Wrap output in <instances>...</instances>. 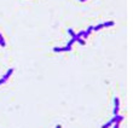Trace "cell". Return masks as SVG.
Instances as JSON below:
<instances>
[{
    "mask_svg": "<svg viewBox=\"0 0 133 128\" xmlns=\"http://www.w3.org/2000/svg\"><path fill=\"white\" fill-rule=\"evenodd\" d=\"M76 41L79 42L80 45H85V44H86V41H85V40H84V39H82V38H79V39H76Z\"/></svg>",
    "mask_w": 133,
    "mask_h": 128,
    "instance_id": "10",
    "label": "cell"
},
{
    "mask_svg": "<svg viewBox=\"0 0 133 128\" xmlns=\"http://www.w3.org/2000/svg\"><path fill=\"white\" fill-rule=\"evenodd\" d=\"M92 30H93V27H91V25H90V27L87 28V30H85V33H84V36H82V38H84V39H86V38H87V36H88V35L91 34V31H92Z\"/></svg>",
    "mask_w": 133,
    "mask_h": 128,
    "instance_id": "5",
    "label": "cell"
},
{
    "mask_svg": "<svg viewBox=\"0 0 133 128\" xmlns=\"http://www.w3.org/2000/svg\"><path fill=\"white\" fill-rule=\"evenodd\" d=\"M115 122H116V115H115V116H114V117H112V118H111V120H110V121H109V122H107L105 125H103V126H102V128H109V127H110V126L112 125V123H115Z\"/></svg>",
    "mask_w": 133,
    "mask_h": 128,
    "instance_id": "3",
    "label": "cell"
},
{
    "mask_svg": "<svg viewBox=\"0 0 133 128\" xmlns=\"http://www.w3.org/2000/svg\"><path fill=\"white\" fill-rule=\"evenodd\" d=\"M75 41H76V36H75V38H71V40L68 42V45H66V46H70V47H73V45H74V42H75Z\"/></svg>",
    "mask_w": 133,
    "mask_h": 128,
    "instance_id": "7",
    "label": "cell"
},
{
    "mask_svg": "<svg viewBox=\"0 0 133 128\" xmlns=\"http://www.w3.org/2000/svg\"><path fill=\"white\" fill-rule=\"evenodd\" d=\"M79 1H86V0H79Z\"/></svg>",
    "mask_w": 133,
    "mask_h": 128,
    "instance_id": "14",
    "label": "cell"
},
{
    "mask_svg": "<svg viewBox=\"0 0 133 128\" xmlns=\"http://www.w3.org/2000/svg\"><path fill=\"white\" fill-rule=\"evenodd\" d=\"M5 45H6V42H5V40H4L3 35L0 34V46H3V47H4V46H5Z\"/></svg>",
    "mask_w": 133,
    "mask_h": 128,
    "instance_id": "8",
    "label": "cell"
},
{
    "mask_svg": "<svg viewBox=\"0 0 133 128\" xmlns=\"http://www.w3.org/2000/svg\"><path fill=\"white\" fill-rule=\"evenodd\" d=\"M14 70H15V69H12V68H11V69H9V70H7V73L5 74V75H4L3 77H1V80H3L4 82H6L7 79H9V77H10L11 75H12V73H14Z\"/></svg>",
    "mask_w": 133,
    "mask_h": 128,
    "instance_id": "2",
    "label": "cell"
},
{
    "mask_svg": "<svg viewBox=\"0 0 133 128\" xmlns=\"http://www.w3.org/2000/svg\"><path fill=\"white\" fill-rule=\"evenodd\" d=\"M68 33H69V35L71 36V38H75V36H76V34L74 33L73 29H68Z\"/></svg>",
    "mask_w": 133,
    "mask_h": 128,
    "instance_id": "9",
    "label": "cell"
},
{
    "mask_svg": "<svg viewBox=\"0 0 133 128\" xmlns=\"http://www.w3.org/2000/svg\"><path fill=\"white\" fill-rule=\"evenodd\" d=\"M56 128H62V126H61V125H57V126H56Z\"/></svg>",
    "mask_w": 133,
    "mask_h": 128,
    "instance_id": "13",
    "label": "cell"
},
{
    "mask_svg": "<svg viewBox=\"0 0 133 128\" xmlns=\"http://www.w3.org/2000/svg\"><path fill=\"white\" fill-rule=\"evenodd\" d=\"M53 51L55 52H69V51H71V47H70V46H65V47H55Z\"/></svg>",
    "mask_w": 133,
    "mask_h": 128,
    "instance_id": "1",
    "label": "cell"
},
{
    "mask_svg": "<svg viewBox=\"0 0 133 128\" xmlns=\"http://www.w3.org/2000/svg\"><path fill=\"white\" fill-rule=\"evenodd\" d=\"M120 127V123L119 122H115V126H114V128H119Z\"/></svg>",
    "mask_w": 133,
    "mask_h": 128,
    "instance_id": "12",
    "label": "cell"
},
{
    "mask_svg": "<svg viewBox=\"0 0 133 128\" xmlns=\"http://www.w3.org/2000/svg\"><path fill=\"white\" fill-rule=\"evenodd\" d=\"M114 103H115V109H114V114H115V115H117V112H119L120 99H119V98H114Z\"/></svg>",
    "mask_w": 133,
    "mask_h": 128,
    "instance_id": "4",
    "label": "cell"
},
{
    "mask_svg": "<svg viewBox=\"0 0 133 128\" xmlns=\"http://www.w3.org/2000/svg\"><path fill=\"white\" fill-rule=\"evenodd\" d=\"M102 28H104V27H103V23H101V24L93 27V30H99V29H102Z\"/></svg>",
    "mask_w": 133,
    "mask_h": 128,
    "instance_id": "11",
    "label": "cell"
},
{
    "mask_svg": "<svg viewBox=\"0 0 133 128\" xmlns=\"http://www.w3.org/2000/svg\"><path fill=\"white\" fill-rule=\"evenodd\" d=\"M111 25H114V22H112V21H109V22H105V23H103V27H104V28L111 27Z\"/></svg>",
    "mask_w": 133,
    "mask_h": 128,
    "instance_id": "6",
    "label": "cell"
}]
</instances>
